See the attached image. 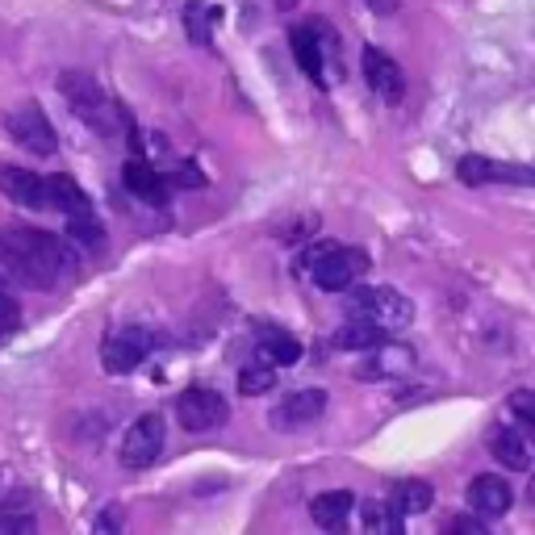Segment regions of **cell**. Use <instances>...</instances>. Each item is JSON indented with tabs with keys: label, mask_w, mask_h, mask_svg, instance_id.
<instances>
[{
	"label": "cell",
	"mask_w": 535,
	"mask_h": 535,
	"mask_svg": "<svg viewBox=\"0 0 535 535\" xmlns=\"http://www.w3.org/2000/svg\"><path fill=\"white\" fill-rule=\"evenodd\" d=\"M381 339H385V331L372 318H364V314H352L335 331V347H343V352H372Z\"/></svg>",
	"instance_id": "cell-18"
},
{
	"label": "cell",
	"mask_w": 535,
	"mask_h": 535,
	"mask_svg": "<svg viewBox=\"0 0 535 535\" xmlns=\"http://www.w3.org/2000/svg\"><path fill=\"white\" fill-rule=\"evenodd\" d=\"M184 17H189V38H193V42H205V38H209V21H214L218 13H214V9L201 13V5H189V13H184Z\"/></svg>",
	"instance_id": "cell-27"
},
{
	"label": "cell",
	"mask_w": 535,
	"mask_h": 535,
	"mask_svg": "<svg viewBox=\"0 0 535 535\" xmlns=\"http://www.w3.org/2000/svg\"><path fill=\"white\" fill-rule=\"evenodd\" d=\"M510 502H515V490L502 481V477H494V473H485V477H473V485H469V506L477 510V515H485V519H502L506 510H510Z\"/></svg>",
	"instance_id": "cell-11"
},
{
	"label": "cell",
	"mask_w": 535,
	"mask_h": 535,
	"mask_svg": "<svg viewBox=\"0 0 535 535\" xmlns=\"http://www.w3.org/2000/svg\"><path fill=\"white\" fill-rule=\"evenodd\" d=\"M289 42H293V55H297V67H301V72H306L318 88H327V72H322L327 63H322V42H318V34H314L310 26H297Z\"/></svg>",
	"instance_id": "cell-16"
},
{
	"label": "cell",
	"mask_w": 535,
	"mask_h": 535,
	"mask_svg": "<svg viewBox=\"0 0 535 535\" xmlns=\"http://www.w3.org/2000/svg\"><path fill=\"white\" fill-rule=\"evenodd\" d=\"M431 502H435V490L427 481H398L393 485V498H389V506L398 510V515H423V510H431Z\"/></svg>",
	"instance_id": "cell-20"
},
{
	"label": "cell",
	"mask_w": 535,
	"mask_h": 535,
	"mask_svg": "<svg viewBox=\"0 0 535 535\" xmlns=\"http://www.w3.org/2000/svg\"><path fill=\"white\" fill-rule=\"evenodd\" d=\"M122 180H126V189H130L138 201L164 205V176H159V172L147 164V159H130L126 172H122Z\"/></svg>",
	"instance_id": "cell-17"
},
{
	"label": "cell",
	"mask_w": 535,
	"mask_h": 535,
	"mask_svg": "<svg viewBox=\"0 0 535 535\" xmlns=\"http://www.w3.org/2000/svg\"><path fill=\"white\" fill-rule=\"evenodd\" d=\"M272 385H276L272 364H251V368L239 372V393L243 398H260V393H268Z\"/></svg>",
	"instance_id": "cell-25"
},
{
	"label": "cell",
	"mask_w": 535,
	"mask_h": 535,
	"mask_svg": "<svg viewBox=\"0 0 535 535\" xmlns=\"http://www.w3.org/2000/svg\"><path fill=\"white\" fill-rule=\"evenodd\" d=\"M452 531H464V535H485V527L477 519H452Z\"/></svg>",
	"instance_id": "cell-30"
},
{
	"label": "cell",
	"mask_w": 535,
	"mask_h": 535,
	"mask_svg": "<svg viewBox=\"0 0 535 535\" xmlns=\"http://www.w3.org/2000/svg\"><path fill=\"white\" fill-rule=\"evenodd\" d=\"M322 410H327V389H297L272 410V423L289 431V427H301V423L322 418Z\"/></svg>",
	"instance_id": "cell-10"
},
{
	"label": "cell",
	"mask_w": 535,
	"mask_h": 535,
	"mask_svg": "<svg viewBox=\"0 0 535 535\" xmlns=\"http://www.w3.org/2000/svg\"><path fill=\"white\" fill-rule=\"evenodd\" d=\"M360 63H364V80H368V88H372V92H381V97H385L389 105H398V101H402V92H406L402 67L393 63L385 51H377V46H364Z\"/></svg>",
	"instance_id": "cell-9"
},
{
	"label": "cell",
	"mask_w": 535,
	"mask_h": 535,
	"mask_svg": "<svg viewBox=\"0 0 535 535\" xmlns=\"http://www.w3.org/2000/svg\"><path fill=\"white\" fill-rule=\"evenodd\" d=\"M226 414H230V402L209 385H193L176 398V423L184 431H214L226 423Z\"/></svg>",
	"instance_id": "cell-6"
},
{
	"label": "cell",
	"mask_w": 535,
	"mask_h": 535,
	"mask_svg": "<svg viewBox=\"0 0 535 535\" xmlns=\"http://www.w3.org/2000/svg\"><path fill=\"white\" fill-rule=\"evenodd\" d=\"M372 352H377V360H372V368L364 364L360 368V377L368 381V377H385V372H398V368H406L414 356H410V347H398V343H377V347H372Z\"/></svg>",
	"instance_id": "cell-21"
},
{
	"label": "cell",
	"mask_w": 535,
	"mask_h": 535,
	"mask_svg": "<svg viewBox=\"0 0 535 535\" xmlns=\"http://www.w3.org/2000/svg\"><path fill=\"white\" fill-rule=\"evenodd\" d=\"M46 205L63 209L67 218H84V214H92V201H88V193L80 189V184H76L72 176H63V172L46 180Z\"/></svg>",
	"instance_id": "cell-15"
},
{
	"label": "cell",
	"mask_w": 535,
	"mask_h": 535,
	"mask_svg": "<svg viewBox=\"0 0 535 535\" xmlns=\"http://www.w3.org/2000/svg\"><path fill=\"white\" fill-rule=\"evenodd\" d=\"M490 452L502 469H531V448H527V435L519 427H494L490 431Z\"/></svg>",
	"instance_id": "cell-13"
},
{
	"label": "cell",
	"mask_w": 535,
	"mask_h": 535,
	"mask_svg": "<svg viewBox=\"0 0 535 535\" xmlns=\"http://www.w3.org/2000/svg\"><path fill=\"white\" fill-rule=\"evenodd\" d=\"M368 268V255L356 251V247H335V243H322L306 255V272L318 289L327 293H343L352 289V281Z\"/></svg>",
	"instance_id": "cell-2"
},
{
	"label": "cell",
	"mask_w": 535,
	"mask_h": 535,
	"mask_svg": "<svg viewBox=\"0 0 535 535\" xmlns=\"http://www.w3.org/2000/svg\"><path fill=\"white\" fill-rule=\"evenodd\" d=\"M372 9H377V13H393V0H372Z\"/></svg>",
	"instance_id": "cell-31"
},
{
	"label": "cell",
	"mask_w": 535,
	"mask_h": 535,
	"mask_svg": "<svg viewBox=\"0 0 535 535\" xmlns=\"http://www.w3.org/2000/svg\"><path fill=\"white\" fill-rule=\"evenodd\" d=\"M159 452H164V418H159V414L134 418L130 431L122 435V448H118L122 469H130V473L151 469V464L159 460Z\"/></svg>",
	"instance_id": "cell-4"
},
{
	"label": "cell",
	"mask_w": 535,
	"mask_h": 535,
	"mask_svg": "<svg viewBox=\"0 0 535 535\" xmlns=\"http://www.w3.org/2000/svg\"><path fill=\"white\" fill-rule=\"evenodd\" d=\"M510 410H515L523 431H535V393L531 389H515V393H510Z\"/></svg>",
	"instance_id": "cell-26"
},
{
	"label": "cell",
	"mask_w": 535,
	"mask_h": 535,
	"mask_svg": "<svg viewBox=\"0 0 535 535\" xmlns=\"http://www.w3.org/2000/svg\"><path fill=\"white\" fill-rule=\"evenodd\" d=\"M5 126H9V134H13V143L26 147V151H34V155H55V147H59L51 118H46L42 105H34V101L17 105L9 118H5Z\"/></svg>",
	"instance_id": "cell-7"
},
{
	"label": "cell",
	"mask_w": 535,
	"mask_h": 535,
	"mask_svg": "<svg viewBox=\"0 0 535 535\" xmlns=\"http://www.w3.org/2000/svg\"><path fill=\"white\" fill-rule=\"evenodd\" d=\"M260 356L268 364H293V360H301V343L285 331H264L260 335Z\"/></svg>",
	"instance_id": "cell-22"
},
{
	"label": "cell",
	"mask_w": 535,
	"mask_h": 535,
	"mask_svg": "<svg viewBox=\"0 0 535 535\" xmlns=\"http://www.w3.org/2000/svg\"><path fill=\"white\" fill-rule=\"evenodd\" d=\"M347 310L352 314H364V318H372L381 331H398V327H406V322L414 318V306L398 293V289H356L352 293V301H347Z\"/></svg>",
	"instance_id": "cell-5"
},
{
	"label": "cell",
	"mask_w": 535,
	"mask_h": 535,
	"mask_svg": "<svg viewBox=\"0 0 535 535\" xmlns=\"http://www.w3.org/2000/svg\"><path fill=\"white\" fill-rule=\"evenodd\" d=\"M0 193L17 205H26V209H42L46 205V180L34 168H0Z\"/></svg>",
	"instance_id": "cell-12"
},
{
	"label": "cell",
	"mask_w": 535,
	"mask_h": 535,
	"mask_svg": "<svg viewBox=\"0 0 535 535\" xmlns=\"http://www.w3.org/2000/svg\"><path fill=\"white\" fill-rule=\"evenodd\" d=\"M460 180H464V184H490V180L527 184L531 172H527V168H515V164H494V159H485V155H464V159H460Z\"/></svg>",
	"instance_id": "cell-14"
},
{
	"label": "cell",
	"mask_w": 535,
	"mask_h": 535,
	"mask_svg": "<svg viewBox=\"0 0 535 535\" xmlns=\"http://www.w3.org/2000/svg\"><path fill=\"white\" fill-rule=\"evenodd\" d=\"M176 184H184V189H197V184H205V176L197 172V164H180V172H176Z\"/></svg>",
	"instance_id": "cell-29"
},
{
	"label": "cell",
	"mask_w": 535,
	"mask_h": 535,
	"mask_svg": "<svg viewBox=\"0 0 535 535\" xmlns=\"http://www.w3.org/2000/svg\"><path fill=\"white\" fill-rule=\"evenodd\" d=\"M67 264V247L51 230L30 226H0V272L13 276L17 285L51 289Z\"/></svg>",
	"instance_id": "cell-1"
},
{
	"label": "cell",
	"mask_w": 535,
	"mask_h": 535,
	"mask_svg": "<svg viewBox=\"0 0 535 535\" xmlns=\"http://www.w3.org/2000/svg\"><path fill=\"white\" fill-rule=\"evenodd\" d=\"M67 247H84V251H101L105 247V230L92 222V214L84 218H67Z\"/></svg>",
	"instance_id": "cell-24"
},
{
	"label": "cell",
	"mask_w": 535,
	"mask_h": 535,
	"mask_svg": "<svg viewBox=\"0 0 535 535\" xmlns=\"http://www.w3.org/2000/svg\"><path fill=\"white\" fill-rule=\"evenodd\" d=\"M352 506H356V498L347 494V490H327V494H318V498L310 502V515H314L318 527L339 531V527L347 523V515H352Z\"/></svg>",
	"instance_id": "cell-19"
},
{
	"label": "cell",
	"mask_w": 535,
	"mask_h": 535,
	"mask_svg": "<svg viewBox=\"0 0 535 535\" xmlns=\"http://www.w3.org/2000/svg\"><path fill=\"white\" fill-rule=\"evenodd\" d=\"M59 92L67 97V105L76 109V118H84L92 130L109 134L113 122H118V109H113V101L105 97L101 84L92 80V76H84V72H63V76H59Z\"/></svg>",
	"instance_id": "cell-3"
},
{
	"label": "cell",
	"mask_w": 535,
	"mask_h": 535,
	"mask_svg": "<svg viewBox=\"0 0 535 535\" xmlns=\"http://www.w3.org/2000/svg\"><path fill=\"white\" fill-rule=\"evenodd\" d=\"M364 531H377V535H393V531H402L406 515H398L389 502H364Z\"/></svg>",
	"instance_id": "cell-23"
},
{
	"label": "cell",
	"mask_w": 535,
	"mask_h": 535,
	"mask_svg": "<svg viewBox=\"0 0 535 535\" xmlns=\"http://www.w3.org/2000/svg\"><path fill=\"white\" fill-rule=\"evenodd\" d=\"M151 352V335L147 331H138V327H126L118 335H109L105 347H101V360L109 372H134L138 364L147 360Z\"/></svg>",
	"instance_id": "cell-8"
},
{
	"label": "cell",
	"mask_w": 535,
	"mask_h": 535,
	"mask_svg": "<svg viewBox=\"0 0 535 535\" xmlns=\"http://www.w3.org/2000/svg\"><path fill=\"white\" fill-rule=\"evenodd\" d=\"M17 322H21V306H17L9 293H0V335L17 331Z\"/></svg>",
	"instance_id": "cell-28"
}]
</instances>
